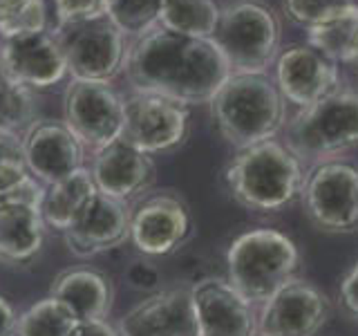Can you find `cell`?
I'll return each mask as SVG.
<instances>
[{
  "instance_id": "cell-1",
  "label": "cell",
  "mask_w": 358,
  "mask_h": 336,
  "mask_svg": "<svg viewBox=\"0 0 358 336\" xmlns=\"http://www.w3.org/2000/svg\"><path fill=\"white\" fill-rule=\"evenodd\" d=\"M123 74L134 92L199 106L210 104L231 76V67L210 38L184 36L157 25L130 41Z\"/></svg>"
},
{
  "instance_id": "cell-2",
  "label": "cell",
  "mask_w": 358,
  "mask_h": 336,
  "mask_svg": "<svg viewBox=\"0 0 358 336\" xmlns=\"http://www.w3.org/2000/svg\"><path fill=\"white\" fill-rule=\"evenodd\" d=\"M302 162L282 141L266 139L238 150L224 171L231 195L255 213H278L302 190Z\"/></svg>"
},
{
  "instance_id": "cell-3",
  "label": "cell",
  "mask_w": 358,
  "mask_h": 336,
  "mask_svg": "<svg viewBox=\"0 0 358 336\" xmlns=\"http://www.w3.org/2000/svg\"><path fill=\"white\" fill-rule=\"evenodd\" d=\"M285 104L268 74H231L210 99V115L222 137L242 150L285 128Z\"/></svg>"
},
{
  "instance_id": "cell-4",
  "label": "cell",
  "mask_w": 358,
  "mask_h": 336,
  "mask_svg": "<svg viewBox=\"0 0 358 336\" xmlns=\"http://www.w3.org/2000/svg\"><path fill=\"white\" fill-rule=\"evenodd\" d=\"M229 283L249 302H266L291 283L300 267L296 242L275 229L238 235L227 253Z\"/></svg>"
},
{
  "instance_id": "cell-5",
  "label": "cell",
  "mask_w": 358,
  "mask_h": 336,
  "mask_svg": "<svg viewBox=\"0 0 358 336\" xmlns=\"http://www.w3.org/2000/svg\"><path fill=\"white\" fill-rule=\"evenodd\" d=\"M287 148L300 162H329L358 146V92L338 88L336 92L300 108L285 123Z\"/></svg>"
},
{
  "instance_id": "cell-6",
  "label": "cell",
  "mask_w": 358,
  "mask_h": 336,
  "mask_svg": "<svg viewBox=\"0 0 358 336\" xmlns=\"http://www.w3.org/2000/svg\"><path fill=\"white\" fill-rule=\"evenodd\" d=\"M210 41L229 63L231 74H268L282 50V25L271 5L238 0L222 7Z\"/></svg>"
},
{
  "instance_id": "cell-7",
  "label": "cell",
  "mask_w": 358,
  "mask_h": 336,
  "mask_svg": "<svg viewBox=\"0 0 358 336\" xmlns=\"http://www.w3.org/2000/svg\"><path fill=\"white\" fill-rule=\"evenodd\" d=\"M52 31L63 50L67 74L74 81L110 83L123 74L130 38L108 14L67 25H52Z\"/></svg>"
},
{
  "instance_id": "cell-8",
  "label": "cell",
  "mask_w": 358,
  "mask_h": 336,
  "mask_svg": "<svg viewBox=\"0 0 358 336\" xmlns=\"http://www.w3.org/2000/svg\"><path fill=\"white\" fill-rule=\"evenodd\" d=\"M302 206L322 233L358 231V166L345 160L320 162L302 179Z\"/></svg>"
},
{
  "instance_id": "cell-9",
  "label": "cell",
  "mask_w": 358,
  "mask_h": 336,
  "mask_svg": "<svg viewBox=\"0 0 358 336\" xmlns=\"http://www.w3.org/2000/svg\"><path fill=\"white\" fill-rule=\"evenodd\" d=\"M123 119V97L110 83L70 78L63 94V121L83 148L99 150L121 139Z\"/></svg>"
},
{
  "instance_id": "cell-10",
  "label": "cell",
  "mask_w": 358,
  "mask_h": 336,
  "mask_svg": "<svg viewBox=\"0 0 358 336\" xmlns=\"http://www.w3.org/2000/svg\"><path fill=\"white\" fill-rule=\"evenodd\" d=\"M123 134L121 137L145 155L179 148L190 132V110L162 94L134 92L123 97Z\"/></svg>"
},
{
  "instance_id": "cell-11",
  "label": "cell",
  "mask_w": 358,
  "mask_h": 336,
  "mask_svg": "<svg viewBox=\"0 0 358 336\" xmlns=\"http://www.w3.org/2000/svg\"><path fill=\"white\" fill-rule=\"evenodd\" d=\"M193 235V211L175 190L145 195L130 211V240L145 255H171Z\"/></svg>"
},
{
  "instance_id": "cell-12",
  "label": "cell",
  "mask_w": 358,
  "mask_h": 336,
  "mask_svg": "<svg viewBox=\"0 0 358 336\" xmlns=\"http://www.w3.org/2000/svg\"><path fill=\"white\" fill-rule=\"evenodd\" d=\"M45 186L27 177L0 195V265L25 267L43 249L45 220L41 216Z\"/></svg>"
},
{
  "instance_id": "cell-13",
  "label": "cell",
  "mask_w": 358,
  "mask_h": 336,
  "mask_svg": "<svg viewBox=\"0 0 358 336\" xmlns=\"http://www.w3.org/2000/svg\"><path fill=\"white\" fill-rule=\"evenodd\" d=\"M275 85L287 104L307 108L341 88L338 63L305 43H289L273 63Z\"/></svg>"
},
{
  "instance_id": "cell-14",
  "label": "cell",
  "mask_w": 358,
  "mask_h": 336,
  "mask_svg": "<svg viewBox=\"0 0 358 336\" xmlns=\"http://www.w3.org/2000/svg\"><path fill=\"white\" fill-rule=\"evenodd\" d=\"M0 74L36 92L67 78V63L54 31L0 38Z\"/></svg>"
},
{
  "instance_id": "cell-15",
  "label": "cell",
  "mask_w": 358,
  "mask_h": 336,
  "mask_svg": "<svg viewBox=\"0 0 358 336\" xmlns=\"http://www.w3.org/2000/svg\"><path fill=\"white\" fill-rule=\"evenodd\" d=\"M329 318V300L307 280H291L262 302L260 336H316Z\"/></svg>"
},
{
  "instance_id": "cell-16",
  "label": "cell",
  "mask_w": 358,
  "mask_h": 336,
  "mask_svg": "<svg viewBox=\"0 0 358 336\" xmlns=\"http://www.w3.org/2000/svg\"><path fill=\"white\" fill-rule=\"evenodd\" d=\"M121 336H199L193 291L171 287L152 291L119 321Z\"/></svg>"
},
{
  "instance_id": "cell-17",
  "label": "cell",
  "mask_w": 358,
  "mask_h": 336,
  "mask_svg": "<svg viewBox=\"0 0 358 336\" xmlns=\"http://www.w3.org/2000/svg\"><path fill=\"white\" fill-rule=\"evenodd\" d=\"M22 153L31 177L48 186L83 168V153L65 121L36 119L22 134Z\"/></svg>"
},
{
  "instance_id": "cell-18",
  "label": "cell",
  "mask_w": 358,
  "mask_h": 336,
  "mask_svg": "<svg viewBox=\"0 0 358 336\" xmlns=\"http://www.w3.org/2000/svg\"><path fill=\"white\" fill-rule=\"evenodd\" d=\"M90 173L99 193L119 202L148 193L157 179L152 157L134 148L123 137L94 150Z\"/></svg>"
},
{
  "instance_id": "cell-19",
  "label": "cell",
  "mask_w": 358,
  "mask_h": 336,
  "mask_svg": "<svg viewBox=\"0 0 358 336\" xmlns=\"http://www.w3.org/2000/svg\"><path fill=\"white\" fill-rule=\"evenodd\" d=\"M63 235L67 249L78 258H92L117 249L126 240H130L128 202L96 193Z\"/></svg>"
},
{
  "instance_id": "cell-20",
  "label": "cell",
  "mask_w": 358,
  "mask_h": 336,
  "mask_svg": "<svg viewBox=\"0 0 358 336\" xmlns=\"http://www.w3.org/2000/svg\"><path fill=\"white\" fill-rule=\"evenodd\" d=\"M190 291L199 336H255L257 323L251 302L244 300L229 280L201 278Z\"/></svg>"
},
{
  "instance_id": "cell-21",
  "label": "cell",
  "mask_w": 358,
  "mask_h": 336,
  "mask_svg": "<svg viewBox=\"0 0 358 336\" xmlns=\"http://www.w3.org/2000/svg\"><path fill=\"white\" fill-rule=\"evenodd\" d=\"M52 296L65 302L78 321L106 318L112 309V280L94 269H67L54 278Z\"/></svg>"
},
{
  "instance_id": "cell-22",
  "label": "cell",
  "mask_w": 358,
  "mask_h": 336,
  "mask_svg": "<svg viewBox=\"0 0 358 336\" xmlns=\"http://www.w3.org/2000/svg\"><path fill=\"white\" fill-rule=\"evenodd\" d=\"M96 193L99 190L90 168H78V171L59 179V182L48 184L41 202V216L45 220V227L65 233Z\"/></svg>"
},
{
  "instance_id": "cell-23",
  "label": "cell",
  "mask_w": 358,
  "mask_h": 336,
  "mask_svg": "<svg viewBox=\"0 0 358 336\" xmlns=\"http://www.w3.org/2000/svg\"><path fill=\"white\" fill-rule=\"evenodd\" d=\"M307 43L338 65H347L358 54V3H350L331 16L305 29Z\"/></svg>"
},
{
  "instance_id": "cell-24",
  "label": "cell",
  "mask_w": 358,
  "mask_h": 336,
  "mask_svg": "<svg viewBox=\"0 0 358 336\" xmlns=\"http://www.w3.org/2000/svg\"><path fill=\"white\" fill-rule=\"evenodd\" d=\"M222 7L215 0H164L157 25L195 38H210L215 34Z\"/></svg>"
},
{
  "instance_id": "cell-25",
  "label": "cell",
  "mask_w": 358,
  "mask_h": 336,
  "mask_svg": "<svg viewBox=\"0 0 358 336\" xmlns=\"http://www.w3.org/2000/svg\"><path fill=\"white\" fill-rule=\"evenodd\" d=\"M78 318L59 298L48 296L18 316L16 336H70Z\"/></svg>"
},
{
  "instance_id": "cell-26",
  "label": "cell",
  "mask_w": 358,
  "mask_h": 336,
  "mask_svg": "<svg viewBox=\"0 0 358 336\" xmlns=\"http://www.w3.org/2000/svg\"><path fill=\"white\" fill-rule=\"evenodd\" d=\"M52 29L48 0H0V38Z\"/></svg>"
},
{
  "instance_id": "cell-27",
  "label": "cell",
  "mask_w": 358,
  "mask_h": 336,
  "mask_svg": "<svg viewBox=\"0 0 358 336\" xmlns=\"http://www.w3.org/2000/svg\"><path fill=\"white\" fill-rule=\"evenodd\" d=\"M34 121H36L34 92L11 83L9 78L0 74V132L25 134Z\"/></svg>"
},
{
  "instance_id": "cell-28",
  "label": "cell",
  "mask_w": 358,
  "mask_h": 336,
  "mask_svg": "<svg viewBox=\"0 0 358 336\" xmlns=\"http://www.w3.org/2000/svg\"><path fill=\"white\" fill-rule=\"evenodd\" d=\"M164 0H106V11L112 22L132 41L157 27Z\"/></svg>"
},
{
  "instance_id": "cell-29",
  "label": "cell",
  "mask_w": 358,
  "mask_h": 336,
  "mask_svg": "<svg viewBox=\"0 0 358 336\" xmlns=\"http://www.w3.org/2000/svg\"><path fill=\"white\" fill-rule=\"evenodd\" d=\"M31 173L22 153V134L0 132V195L20 186Z\"/></svg>"
},
{
  "instance_id": "cell-30",
  "label": "cell",
  "mask_w": 358,
  "mask_h": 336,
  "mask_svg": "<svg viewBox=\"0 0 358 336\" xmlns=\"http://www.w3.org/2000/svg\"><path fill=\"white\" fill-rule=\"evenodd\" d=\"M350 3L354 0H282V11L291 22L307 29Z\"/></svg>"
},
{
  "instance_id": "cell-31",
  "label": "cell",
  "mask_w": 358,
  "mask_h": 336,
  "mask_svg": "<svg viewBox=\"0 0 358 336\" xmlns=\"http://www.w3.org/2000/svg\"><path fill=\"white\" fill-rule=\"evenodd\" d=\"M54 9V25H67L108 14L106 0H50Z\"/></svg>"
},
{
  "instance_id": "cell-32",
  "label": "cell",
  "mask_w": 358,
  "mask_h": 336,
  "mask_svg": "<svg viewBox=\"0 0 358 336\" xmlns=\"http://www.w3.org/2000/svg\"><path fill=\"white\" fill-rule=\"evenodd\" d=\"M126 280L132 289H139V291H155L157 285H159L162 274L150 260H134L128 272H126Z\"/></svg>"
},
{
  "instance_id": "cell-33",
  "label": "cell",
  "mask_w": 358,
  "mask_h": 336,
  "mask_svg": "<svg viewBox=\"0 0 358 336\" xmlns=\"http://www.w3.org/2000/svg\"><path fill=\"white\" fill-rule=\"evenodd\" d=\"M338 302H341V309H343L345 316H350L352 321L358 323V260L341 280Z\"/></svg>"
},
{
  "instance_id": "cell-34",
  "label": "cell",
  "mask_w": 358,
  "mask_h": 336,
  "mask_svg": "<svg viewBox=\"0 0 358 336\" xmlns=\"http://www.w3.org/2000/svg\"><path fill=\"white\" fill-rule=\"evenodd\" d=\"M70 336H121V332L115 325H110L106 318H99V321H78Z\"/></svg>"
},
{
  "instance_id": "cell-35",
  "label": "cell",
  "mask_w": 358,
  "mask_h": 336,
  "mask_svg": "<svg viewBox=\"0 0 358 336\" xmlns=\"http://www.w3.org/2000/svg\"><path fill=\"white\" fill-rule=\"evenodd\" d=\"M18 316L11 302L0 296V336H16Z\"/></svg>"
},
{
  "instance_id": "cell-36",
  "label": "cell",
  "mask_w": 358,
  "mask_h": 336,
  "mask_svg": "<svg viewBox=\"0 0 358 336\" xmlns=\"http://www.w3.org/2000/svg\"><path fill=\"white\" fill-rule=\"evenodd\" d=\"M345 67H350V70H352L354 74H358V54H356V56H354V59H352L350 63H347Z\"/></svg>"
}]
</instances>
